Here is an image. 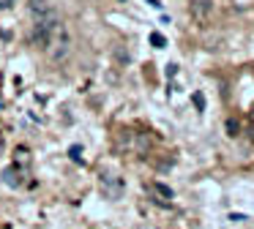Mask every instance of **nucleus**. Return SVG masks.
<instances>
[{
  "instance_id": "f257e3e1",
  "label": "nucleus",
  "mask_w": 254,
  "mask_h": 229,
  "mask_svg": "<svg viewBox=\"0 0 254 229\" xmlns=\"http://www.w3.org/2000/svg\"><path fill=\"white\" fill-rule=\"evenodd\" d=\"M66 55H68V36H66V30L58 25V41L50 44V57L55 60V63H63Z\"/></svg>"
},
{
  "instance_id": "f03ea898",
  "label": "nucleus",
  "mask_w": 254,
  "mask_h": 229,
  "mask_svg": "<svg viewBox=\"0 0 254 229\" xmlns=\"http://www.w3.org/2000/svg\"><path fill=\"white\" fill-rule=\"evenodd\" d=\"M28 5H30V11H33L39 19L50 14V0H28Z\"/></svg>"
},
{
  "instance_id": "7ed1b4c3",
  "label": "nucleus",
  "mask_w": 254,
  "mask_h": 229,
  "mask_svg": "<svg viewBox=\"0 0 254 229\" xmlns=\"http://www.w3.org/2000/svg\"><path fill=\"white\" fill-rule=\"evenodd\" d=\"M0 177H3V183H6V185L17 188V185H19V169L17 167H8V169H3V174H0Z\"/></svg>"
},
{
  "instance_id": "20e7f679",
  "label": "nucleus",
  "mask_w": 254,
  "mask_h": 229,
  "mask_svg": "<svg viewBox=\"0 0 254 229\" xmlns=\"http://www.w3.org/2000/svg\"><path fill=\"white\" fill-rule=\"evenodd\" d=\"M191 8L197 16H205V14H210V0H191Z\"/></svg>"
},
{
  "instance_id": "39448f33",
  "label": "nucleus",
  "mask_w": 254,
  "mask_h": 229,
  "mask_svg": "<svg viewBox=\"0 0 254 229\" xmlns=\"http://www.w3.org/2000/svg\"><path fill=\"white\" fill-rule=\"evenodd\" d=\"M150 44H153L156 49H164L167 47V38L161 36V33H150Z\"/></svg>"
},
{
  "instance_id": "423d86ee",
  "label": "nucleus",
  "mask_w": 254,
  "mask_h": 229,
  "mask_svg": "<svg viewBox=\"0 0 254 229\" xmlns=\"http://www.w3.org/2000/svg\"><path fill=\"white\" fill-rule=\"evenodd\" d=\"M156 191H159L161 196H167V199H172V188H170V185H164V183H156Z\"/></svg>"
},
{
  "instance_id": "0eeeda50",
  "label": "nucleus",
  "mask_w": 254,
  "mask_h": 229,
  "mask_svg": "<svg viewBox=\"0 0 254 229\" xmlns=\"http://www.w3.org/2000/svg\"><path fill=\"white\" fill-rule=\"evenodd\" d=\"M191 101H194V107H197L199 112L205 109V98H202V93H194V96H191Z\"/></svg>"
},
{
  "instance_id": "6e6552de",
  "label": "nucleus",
  "mask_w": 254,
  "mask_h": 229,
  "mask_svg": "<svg viewBox=\"0 0 254 229\" xmlns=\"http://www.w3.org/2000/svg\"><path fill=\"white\" fill-rule=\"evenodd\" d=\"M227 128H230V136H235V131H238V125H235V120H230V123H227Z\"/></svg>"
},
{
  "instance_id": "1a4fd4ad",
  "label": "nucleus",
  "mask_w": 254,
  "mask_h": 229,
  "mask_svg": "<svg viewBox=\"0 0 254 229\" xmlns=\"http://www.w3.org/2000/svg\"><path fill=\"white\" fill-rule=\"evenodd\" d=\"M74 156V161H82V158H79V147H71V150H68Z\"/></svg>"
},
{
  "instance_id": "9d476101",
  "label": "nucleus",
  "mask_w": 254,
  "mask_h": 229,
  "mask_svg": "<svg viewBox=\"0 0 254 229\" xmlns=\"http://www.w3.org/2000/svg\"><path fill=\"white\" fill-rule=\"evenodd\" d=\"M0 156H3V139H0Z\"/></svg>"
}]
</instances>
